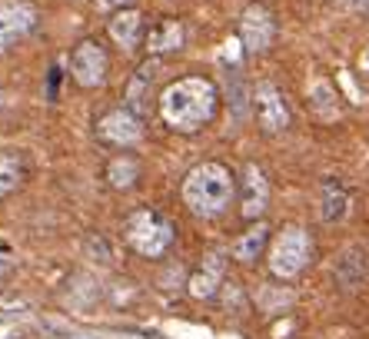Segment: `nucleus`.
I'll use <instances>...</instances> for the list:
<instances>
[{
  "label": "nucleus",
  "mask_w": 369,
  "mask_h": 339,
  "mask_svg": "<svg viewBox=\"0 0 369 339\" xmlns=\"http://www.w3.org/2000/svg\"><path fill=\"white\" fill-rule=\"evenodd\" d=\"M220 93L206 77H183L160 93V117L177 133H197L216 113Z\"/></svg>",
  "instance_id": "obj_1"
},
{
  "label": "nucleus",
  "mask_w": 369,
  "mask_h": 339,
  "mask_svg": "<svg viewBox=\"0 0 369 339\" xmlns=\"http://www.w3.org/2000/svg\"><path fill=\"white\" fill-rule=\"evenodd\" d=\"M233 193H236V180L223 163H200L183 180V203L190 206V213L203 220L223 213L230 206Z\"/></svg>",
  "instance_id": "obj_2"
},
{
  "label": "nucleus",
  "mask_w": 369,
  "mask_h": 339,
  "mask_svg": "<svg viewBox=\"0 0 369 339\" xmlns=\"http://www.w3.org/2000/svg\"><path fill=\"white\" fill-rule=\"evenodd\" d=\"M126 243L137 249L140 256H163L173 247V223L156 210H137V213L126 216Z\"/></svg>",
  "instance_id": "obj_3"
},
{
  "label": "nucleus",
  "mask_w": 369,
  "mask_h": 339,
  "mask_svg": "<svg viewBox=\"0 0 369 339\" xmlns=\"http://www.w3.org/2000/svg\"><path fill=\"white\" fill-rule=\"evenodd\" d=\"M309 253H313V243H309L306 230L286 226V230L273 240V249H270V270H273V276H279V279L300 276V273L306 270Z\"/></svg>",
  "instance_id": "obj_4"
},
{
  "label": "nucleus",
  "mask_w": 369,
  "mask_h": 339,
  "mask_svg": "<svg viewBox=\"0 0 369 339\" xmlns=\"http://www.w3.org/2000/svg\"><path fill=\"white\" fill-rule=\"evenodd\" d=\"M107 70H110V60H107V50L97 44V40H83L77 44V50L70 53V77L77 80L80 87H100L107 80Z\"/></svg>",
  "instance_id": "obj_5"
},
{
  "label": "nucleus",
  "mask_w": 369,
  "mask_h": 339,
  "mask_svg": "<svg viewBox=\"0 0 369 339\" xmlns=\"http://www.w3.org/2000/svg\"><path fill=\"white\" fill-rule=\"evenodd\" d=\"M97 133L104 143H113V147H133L140 137H143V120L140 113H133L130 107H117L107 110L97 124Z\"/></svg>",
  "instance_id": "obj_6"
},
{
  "label": "nucleus",
  "mask_w": 369,
  "mask_h": 339,
  "mask_svg": "<svg viewBox=\"0 0 369 339\" xmlns=\"http://www.w3.org/2000/svg\"><path fill=\"white\" fill-rule=\"evenodd\" d=\"M37 24V10L31 0H0V53L20 37H27Z\"/></svg>",
  "instance_id": "obj_7"
},
{
  "label": "nucleus",
  "mask_w": 369,
  "mask_h": 339,
  "mask_svg": "<svg viewBox=\"0 0 369 339\" xmlns=\"http://www.w3.org/2000/svg\"><path fill=\"white\" fill-rule=\"evenodd\" d=\"M273 33H277L273 14L263 3H249L243 17H240V40H243V47L249 53H263L266 47L273 44Z\"/></svg>",
  "instance_id": "obj_8"
},
{
  "label": "nucleus",
  "mask_w": 369,
  "mask_h": 339,
  "mask_svg": "<svg viewBox=\"0 0 369 339\" xmlns=\"http://www.w3.org/2000/svg\"><path fill=\"white\" fill-rule=\"evenodd\" d=\"M253 110H256V120L266 133H279L290 126V107L283 100V93L273 83H260L253 93Z\"/></svg>",
  "instance_id": "obj_9"
},
{
  "label": "nucleus",
  "mask_w": 369,
  "mask_h": 339,
  "mask_svg": "<svg viewBox=\"0 0 369 339\" xmlns=\"http://www.w3.org/2000/svg\"><path fill=\"white\" fill-rule=\"evenodd\" d=\"M270 206V183L263 176V170L256 163H249L243 170V193H240V210H243L246 220H256V216L266 213Z\"/></svg>",
  "instance_id": "obj_10"
},
{
  "label": "nucleus",
  "mask_w": 369,
  "mask_h": 339,
  "mask_svg": "<svg viewBox=\"0 0 369 339\" xmlns=\"http://www.w3.org/2000/svg\"><path fill=\"white\" fill-rule=\"evenodd\" d=\"M336 279L343 290H359L369 279V253L359 247H350L336 263Z\"/></svg>",
  "instance_id": "obj_11"
},
{
  "label": "nucleus",
  "mask_w": 369,
  "mask_h": 339,
  "mask_svg": "<svg viewBox=\"0 0 369 339\" xmlns=\"http://www.w3.org/2000/svg\"><path fill=\"white\" fill-rule=\"evenodd\" d=\"M223 256L220 253H210L206 260L200 263V270L190 276V293L197 296V299H210V296H216V290H220V283H223Z\"/></svg>",
  "instance_id": "obj_12"
},
{
  "label": "nucleus",
  "mask_w": 369,
  "mask_h": 339,
  "mask_svg": "<svg viewBox=\"0 0 369 339\" xmlns=\"http://www.w3.org/2000/svg\"><path fill=\"white\" fill-rule=\"evenodd\" d=\"M140 27H143V17H140V10H130V7L117 10V14L110 17V24H107L113 44L123 47V50H133V47H137Z\"/></svg>",
  "instance_id": "obj_13"
},
{
  "label": "nucleus",
  "mask_w": 369,
  "mask_h": 339,
  "mask_svg": "<svg viewBox=\"0 0 369 339\" xmlns=\"http://www.w3.org/2000/svg\"><path fill=\"white\" fill-rule=\"evenodd\" d=\"M156 70H160V63L156 60H147L137 67V74L130 80V87H126V107L133 110V113H143L147 110V100H150V90H154V80H156Z\"/></svg>",
  "instance_id": "obj_14"
},
{
  "label": "nucleus",
  "mask_w": 369,
  "mask_h": 339,
  "mask_svg": "<svg viewBox=\"0 0 369 339\" xmlns=\"http://www.w3.org/2000/svg\"><path fill=\"white\" fill-rule=\"evenodd\" d=\"M27 176V163L17 150H0V200L10 197Z\"/></svg>",
  "instance_id": "obj_15"
},
{
  "label": "nucleus",
  "mask_w": 369,
  "mask_h": 339,
  "mask_svg": "<svg viewBox=\"0 0 369 339\" xmlns=\"http://www.w3.org/2000/svg\"><path fill=\"white\" fill-rule=\"evenodd\" d=\"M180 47H183L180 20H163V24H156L154 31L147 33V50L150 53H170V50H180Z\"/></svg>",
  "instance_id": "obj_16"
},
{
  "label": "nucleus",
  "mask_w": 369,
  "mask_h": 339,
  "mask_svg": "<svg viewBox=\"0 0 369 339\" xmlns=\"http://www.w3.org/2000/svg\"><path fill=\"white\" fill-rule=\"evenodd\" d=\"M137 176H140V163L130 154H120V156H113V160H110L107 180H110L113 190H130V186L137 183Z\"/></svg>",
  "instance_id": "obj_17"
},
{
  "label": "nucleus",
  "mask_w": 369,
  "mask_h": 339,
  "mask_svg": "<svg viewBox=\"0 0 369 339\" xmlns=\"http://www.w3.org/2000/svg\"><path fill=\"white\" fill-rule=\"evenodd\" d=\"M266 236H270V230H266L263 223H256L253 230H246L243 236L233 243V256L243 260V263H253L263 253V247H266Z\"/></svg>",
  "instance_id": "obj_18"
},
{
  "label": "nucleus",
  "mask_w": 369,
  "mask_h": 339,
  "mask_svg": "<svg viewBox=\"0 0 369 339\" xmlns=\"http://www.w3.org/2000/svg\"><path fill=\"white\" fill-rule=\"evenodd\" d=\"M346 210H350V197H346V190L329 180V183L323 186V206H320V216H323L326 223H336V220L346 216Z\"/></svg>",
  "instance_id": "obj_19"
},
{
  "label": "nucleus",
  "mask_w": 369,
  "mask_h": 339,
  "mask_svg": "<svg viewBox=\"0 0 369 339\" xmlns=\"http://www.w3.org/2000/svg\"><path fill=\"white\" fill-rule=\"evenodd\" d=\"M14 260H17V253L10 249V243H7V240L0 236V276H3V273H7L10 266H14Z\"/></svg>",
  "instance_id": "obj_20"
},
{
  "label": "nucleus",
  "mask_w": 369,
  "mask_h": 339,
  "mask_svg": "<svg viewBox=\"0 0 369 339\" xmlns=\"http://www.w3.org/2000/svg\"><path fill=\"white\" fill-rule=\"evenodd\" d=\"M130 0H97V7L100 10H107V14H117V10H123Z\"/></svg>",
  "instance_id": "obj_21"
},
{
  "label": "nucleus",
  "mask_w": 369,
  "mask_h": 339,
  "mask_svg": "<svg viewBox=\"0 0 369 339\" xmlns=\"http://www.w3.org/2000/svg\"><path fill=\"white\" fill-rule=\"evenodd\" d=\"M359 74H363V77H369V47L359 53Z\"/></svg>",
  "instance_id": "obj_22"
},
{
  "label": "nucleus",
  "mask_w": 369,
  "mask_h": 339,
  "mask_svg": "<svg viewBox=\"0 0 369 339\" xmlns=\"http://www.w3.org/2000/svg\"><path fill=\"white\" fill-rule=\"evenodd\" d=\"M343 7H350V10H363V7H369V0H339Z\"/></svg>",
  "instance_id": "obj_23"
}]
</instances>
